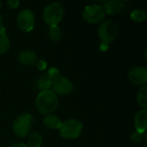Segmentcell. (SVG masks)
<instances>
[{"mask_svg": "<svg viewBox=\"0 0 147 147\" xmlns=\"http://www.w3.org/2000/svg\"><path fill=\"white\" fill-rule=\"evenodd\" d=\"M59 105V99L57 95L52 90L40 91L35 100V107L41 115L52 114Z\"/></svg>", "mask_w": 147, "mask_h": 147, "instance_id": "6da1fadb", "label": "cell"}, {"mask_svg": "<svg viewBox=\"0 0 147 147\" xmlns=\"http://www.w3.org/2000/svg\"><path fill=\"white\" fill-rule=\"evenodd\" d=\"M65 14L64 7L60 3L53 2L47 5L43 10V19L48 26L58 25L63 19Z\"/></svg>", "mask_w": 147, "mask_h": 147, "instance_id": "7a4b0ae2", "label": "cell"}, {"mask_svg": "<svg viewBox=\"0 0 147 147\" xmlns=\"http://www.w3.org/2000/svg\"><path fill=\"white\" fill-rule=\"evenodd\" d=\"M33 122L34 120L30 114L24 113L18 116L13 123V132L15 135L19 139H23L28 136Z\"/></svg>", "mask_w": 147, "mask_h": 147, "instance_id": "3957f363", "label": "cell"}, {"mask_svg": "<svg viewBox=\"0 0 147 147\" xmlns=\"http://www.w3.org/2000/svg\"><path fill=\"white\" fill-rule=\"evenodd\" d=\"M83 131V124L81 121L76 119H69L65 122H62V126L59 128L60 136L65 140L78 139Z\"/></svg>", "mask_w": 147, "mask_h": 147, "instance_id": "277c9868", "label": "cell"}, {"mask_svg": "<svg viewBox=\"0 0 147 147\" xmlns=\"http://www.w3.org/2000/svg\"><path fill=\"white\" fill-rule=\"evenodd\" d=\"M118 28L112 20L103 21L98 28V36L102 44L109 45L117 37Z\"/></svg>", "mask_w": 147, "mask_h": 147, "instance_id": "5b68a950", "label": "cell"}, {"mask_svg": "<svg viewBox=\"0 0 147 147\" xmlns=\"http://www.w3.org/2000/svg\"><path fill=\"white\" fill-rule=\"evenodd\" d=\"M83 18L85 22L91 24H96L102 22L105 18L106 13L104 9L99 4L87 5L82 13Z\"/></svg>", "mask_w": 147, "mask_h": 147, "instance_id": "8992f818", "label": "cell"}, {"mask_svg": "<svg viewBox=\"0 0 147 147\" xmlns=\"http://www.w3.org/2000/svg\"><path fill=\"white\" fill-rule=\"evenodd\" d=\"M34 22L35 17L32 10L25 9L19 12L16 18V24L21 30L24 32H30L34 27Z\"/></svg>", "mask_w": 147, "mask_h": 147, "instance_id": "52a82bcc", "label": "cell"}, {"mask_svg": "<svg viewBox=\"0 0 147 147\" xmlns=\"http://www.w3.org/2000/svg\"><path fill=\"white\" fill-rule=\"evenodd\" d=\"M53 91L57 95L67 96L73 90V84L71 80L65 77H58L53 81Z\"/></svg>", "mask_w": 147, "mask_h": 147, "instance_id": "ba28073f", "label": "cell"}, {"mask_svg": "<svg viewBox=\"0 0 147 147\" xmlns=\"http://www.w3.org/2000/svg\"><path fill=\"white\" fill-rule=\"evenodd\" d=\"M129 81L135 85H146L147 82V69L145 66H135L128 72Z\"/></svg>", "mask_w": 147, "mask_h": 147, "instance_id": "9c48e42d", "label": "cell"}, {"mask_svg": "<svg viewBox=\"0 0 147 147\" xmlns=\"http://www.w3.org/2000/svg\"><path fill=\"white\" fill-rule=\"evenodd\" d=\"M127 4V1H121V0H119V1H115V0L105 1L103 3H99V5H101L104 9L105 13L108 15H110V16H115V15L121 12Z\"/></svg>", "mask_w": 147, "mask_h": 147, "instance_id": "30bf717a", "label": "cell"}, {"mask_svg": "<svg viewBox=\"0 0 147 147\" xmlns=\"http://www.w3.org/2000/svg\"><path fill=\"white\" fill-rule=\"evenodd\" d=\"M134 127L136 132L146 133L147 127V110L142 109L139 111L134 117Z\"/></svg>", "mask_w": 147, "mask_h": 147, "instance_id": "8fae6325", "label": "cell"}, {"mask_svg": "<svg viewBox=\"0 0 147 147\" xmlns=\"http://www.w3.org/2000/svg\"><path fill=\"white\" fill-rule=\"evenodd\" d=\"M18 61L23 65H36L38 61L37 54L31 50H24L18 55Z\"/></svg>", "mask_w": 147, "mask_h": 147, "instance_id": "7c38bea8", "label": "cell"}, {"mask_svg": "<svg viewBox=\"0 0 147 147\" xmlns=\"http://www.w3.org/2000/svg\"><path fill=\"white\" fill-rule=\"evenodd\" d=\"M43 124L45 127L50 129H59L62 126V121L55 115H47L43 119Z\"/></svg>", "mask_w": 147, "mask_h": 147, "instance_id": "4fadbf2b", "label": "cell"}, {"mask_svg": "<svg viewBox=\"0 0 147 147\" xmlns=\"http://www.w3.org/2000/svg\"><path fill=\"white\" fill-rule=\"evenodd\" d=\"M53 81V80L48 76V74L47 72H45L44 74L40 75L38 78V79H37V88L40 91L48 90L52 87Z\"/></svg>", "mask_w": 147, "mask_h": 147, "instance_id": "5bb4252c", "label": "cell"}, {"mask_svg": "<svg viewBox=\"0 0 147 147\" xmlns=\"http://www.w3.org/2000/svg\"><path fill=\"white\" fill-rule=\"evenodd\" d=\"M10 47V41L5 33L3 27L0 29V55L8 52Z\"/></svg>", "mask_w": 147, "mask_h": 147, "instance_id": "9a60e30c", "label": "cell"}, {"mask_svg": "<svg viewBox=\"0 0 147 147\" xmlns=\"http://www.w3.org/2000/svg\"><path fill=\"white\" fill-rule=\"evenodd\" d=\"M43 142L42 136L36 132H33L28 134V147H41Z\"/></svg>", "mask_w": 147, "mask_h": 147, "instance_id": "2e32d148", "label": "cell"}, {"mask_svg": "<svg viewBox=\"0 0 147 147\" xmlns=\"http://www.w3.org/2000/svg\"><path fill=\"white\" fill-rule=\"evenodd\" d=\"M137 102L143 109H147V87L146 85H143L137 93Z\"/></svg>", "mask_w": 147, "mask_h": 147, "instance_id": "e0dca14e", "label": "cell"}, {"mask_svg": "<svg viewBox=\"0 0 147 147\" xmlns=\"http://www.w3.org/2000/svg\"><path fill=\"white\" fill-rule=\"evenodd\" d=\"M48 37L52 41H59L62 37V31L59 25L49 26Z\"/></svg>", "mask_w": 147, "mask_h": 147, "instance_id": "ac0fdd59", "label": "cell"}, {"mask_svg": "<svg viewBox=\"0 0 147 147\" xmlns=\"http://www.w3.org/2000/svg\"><path fill=\"white\" fill-rule=\"evenodd\" d=\"M131 18L133 21L139 22V23H141L146 20V13L145 10H142V9H134L131 13Z\"/></svg>", "mask_w": 147, "mask_h": 147, "instance_id": "d6986e66", "label": "cell"}, {"mask_svg": "<svg viewBox=\"0 0 147 147\" xmlns=\"http://www.w3.org/2000/svg\"><path fill=\"white\" fill-rule=\"evenodd\" d=\"M130 138L134 142L140 143V142H142L146 139V133L142 134V133H139V132H134V134H131Z\"/></svg>", "mask_w": 147, "mask_h": 147, "instance_id": "ffe728a7", "label": "cell"}, {"mask_svg": "<svg viewBox=\"0 0 147 147\" xmlns=\"http://www.w3.org/2000/svg\"><path fill=\"white\" fill-rule=\"evenodd\" d=\"M47 73L48 74V76H49L53 80H54L55 78H57L58 77H59V71L57 68H55V67L50 68V69L47 71Z\"/></svg>", "mask_w": 147, "mask_h": 147, "instance_id": "44dd1931", "label": "cell"}, {"mask_svg": "<svg viewBox=\"0 0 147 147\" xmlns=\"http://www.w3.org/2000/svg\"><path fill=\"white\" fill-rule=\"evenodd\" d=\"M20 4V2L18 0H9L7 1V5L10 8V9H16Z\"/></svg>", "mask_w": 147, "mask_h": 147, "instance_id": "7402d4cb", "label": "cell"}, {"mask_svg": "<svg viewBox=\"0 0 147 147\" xmlns=\"http://www.w3.org/2000/svg\"><path fill=\"white\" fill-rule=\"evenodd\" d=\"M36 65H37V67L40 69V70H44V69H46L47 68V63H46V61L45 60H38L37 61V63H36Z\"/></svg>", "mask_w": 147, "mask_h": 147, "instance_id": "603a6c76", "label": "cell"}, {"mask_svg": "<svg viewBox=\"0 0 147 147\" xmlns=\"http://www.w3.org/2000/svg\"><path fill=\"white\" fill-rule=\"evenodd\" d=\"M9 147H28L27 145L23 144V143H16V144H13L12 146H10Z\"/></svg>", "mask_w": 147, "mask_h": 147, "instance_id": "cb8c5ba5", "label": "cell"}, {"mask_svg": "<svg viewBox=\"0 0 147 147\" xmlns=\"http://www.w3.org/2000/svg\"><path fill=\"white\" fill-rule=\"evenodd\" d=\"M3 16H1V14H0V29L3 28Z\"/></svg>", "mask_w": 147, "mask_h": 147, "instance_id": "d4e9b609", "label": "cell"}, {"mask_svg": "<svg viewBox=\"0 0 147 147\" xmlns=\"http://www.w3.org/2000/svg\"><path fill=\"white\" fill-rule=\"evenodd\" d=\"M1 7H2V3L0 2V9H1Z\"/></svg>", "mask_w": 147, "mask_h": 147, "instance_id": "484cf974", "label": "cell"}, {"mask_svg": "<svg viewBox=\"0 0 147 147\" xmlns=\"http://www.w3.org/2000/svg\"><path fill=\"white\" fill-rule=\"evenodd\" d=\"M0 147H3V146H0Z\"/></svg>", "mask_w": 147, "mask_h": 147, "instance_id": "4316f807", "label": "cell"}]
</instances>
